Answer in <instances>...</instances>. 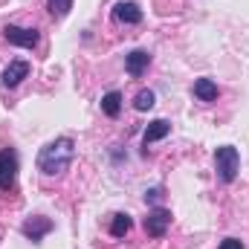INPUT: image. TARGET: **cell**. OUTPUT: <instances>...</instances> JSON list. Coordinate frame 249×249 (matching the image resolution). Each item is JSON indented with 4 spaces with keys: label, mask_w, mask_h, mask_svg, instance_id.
Masks as SVG:
<instances>
[{
    "label": "cell",
    "mask_w": 249,
    "mask_h": 249,
    "mask_svg": "<svg viewBox=\"0 0 249 249\" xmlns=\"http://www.w3.org/2000/svg\"><path fill=\"white\" fill-rule=\"evenodd\" d=\"M18 180V151L3 148L0 151V191H12Z\"/></svg>",
    "instance_id": "obj_3"
},
{
    "label": "cell",
    "mask_w": 249,
    "mask_h": 249,
    "mask_svg": "<svg viewBox=\"0 0 249 249\" xmlns=\"http://www.w3.org/2000/svg\"><path fill=\"white\" fill-rule=\"evenodd\" d=\"M72 160H75V142L70 136H58V139H53L50 145L41 148V154H38V171L44 177H61L64 171H70Z\"/></svg>",
    "instance_id": "obj_1"
},
{
    "label": "cell",
    "mask_w": 249,
    "mask_h": 249,
    "mask_svg": "<svg viewBox=\"0 0 249 249\" xmlns=\"http://www.w3.org/2000/svg\"><path fill=\"white\" fill-rule=\"evenodd\" d=\"M113 20H119V23H142V9H139L133 0H127V3H116V9H113Z\"/></svg>",
    "instance_id": "obj_9"
},
{
    "label": "cell",
    "mask_w": 249,
    "mask_h": 249,
    "mask_svg": "<svg viewBox=\"0 0 249 249\" xmlns=\"http://www.w3.org/2000/svg\"><path fill=\"white\" fill-rule=\"evenodd\" d=\"M148 64H151V55H148L145 50H133L130 55H124V70H127V75H133V78H139V75L148 70Z\"/></svg>",
    "instance_id": "obj_8"
},
{
    "label": "cell",
    "mask_w": 249,
    "mask_h": 249,
    "mask_svg": "<svg viewBox=\"0 0 249 249\" xmlns=\"http://www.w3.org/2000/svg\"><path fill=\"white\" fill-rule=\"evenodd\" d=\"M53 226H55V223H53L50 217L35 214V217H29V220L20 226V232H23L32 244H41V241H44V235H50V232H53Z\"/></svg>",
    "instance_id": "obj_6"
},
{
    "label": "cell",
    "mask_w": 249,
    "mask_h": 249,
    "mask_svg": "<svg viewBox=\"0 0 249 249\" xmlns=\"http://www.w3.org/2000/svg\"><path fill=\"white\" fill-rule=\"evenodd\" d=\"M160 200H162V188H148V191H145V203L160 206Z\"/></svg>",
    "instance_id": "obj_16"
},
{
    "label": "cell",
    "mask_w": 249,
    "mask_h": 249,
    "mask_svg": "<svg viewBox=\"0 0 249 249\" xmlns=\"http://www.w3.org/2000/svg\"><path fill=\"white\" fill-rule=\"evenodd\" d=\"M47 9L53 18H67L72 9V0H47Z\"/></svg>",
    "instance_id": "obj_15"
},
{
    "label": "cell",
    "mask_w": 249,
    "mask_h": 249,
    "mask_svg": "<svg viewBox=\"0 0 249 249\" xmlns=\"http://www.w3.org/2000/svg\"><path fill=\"white\" fill-rule=\"evenodd\" d=\"M3 38H6L9 44H15V47H23V50H35L38 41H41L38 29H26V26H15V23H9V26L3 29Z\"/></svg>",
    "instance_id": "obj_4"
},
{
    "label": "cell",
    "mask_w": 249,
    "mask_h": 249,
    "mask_svg": "<svg viewBox=\"0 0 249 249\" xmlns=\"http://www.w3.org/2000/svg\"><path fill=\"white\" fill-rule=\"evenodd\" d=\"M102 113L110 116V119H116L122 113V93L119 90H110V93L102 96Z\"/></svg>",
    "instance_id": "obj_11"
},
{
    "label": "cell",
    "mask_w": 249,
    "mask_h": 249,
    "mask_svg": "<svg viewBox=\"0 0 249 249\" xmlns=\"http://www.w3.org/2000/svg\"><path fill=\"white\" fill-rule=\"evenodd\" d=\"M194 96H197L200 102H214V99H217V84H214L212 78H197V81H194Z\"/></svg>",
    "instance_id": "obj_12"
},
{
    "label": "cell",
    "mask_w": 249,
    "mask_h": 249,
    "mask_svg": "<svg viewBox=\"0 0 249 249\" xmlns=\"http://www.w3.org/2000/svg\"><path fill=\"white\" fill-rule=\"evenodd\" d=\"M154 102H157V96H154L151 90H139V93H136V99H133V107H136L139 113H145V110H151V107H154Z\"/></svg>",
    "instance_id": "obj_14"
},
{
    "label": "cell",
    "mask_w": 249,
    "mask_h": 249,
    "mask_svg": "<svg viewBox=\"0 0 249 249\" xmlns=\"http://www.w3.org/2000/svg\"><path fill=\"white\" fill-rule=\"evenodd\" d=\"M130 229H133V220H130V214L119 212V214H113V217H110V235H113V238H124Z\"/></svg>",
    "instance_id": "obj_13"
},
{
    "label": "cell",
    "mask_w": 249,
    "mask_h": 249,
    "mask_svg": "<svg viewBox=\"0 0 249 249\" xmlns=\"http://www.w3.org/2000/svg\"><path fill=\"white\" fill-rule=\"evenodd\" d=\"M142 226H145L148 238H162V235L168 232V226H171V212L162 209V206H157V209L148 212V217H145Z\"/></svg>",
    "instance_id": "obj_5"
},
{
    "label": "cell",
    "mask_w": 249,
    "mask_h": 249,
    "mask_svg": "<svg viewBox=\"0 0 249 249\" xmlns=\"http://www.w3.org/2000/svg\"><path fill=\"white\" fill-rule=\"evenodd\" d=\"M220 249H247V247H244V244H241L238 238H226V241L220 244Z\"/></svg>",
    "instance_id": "obj_17"
},
{
    "label": "cell",
    "mask_w": 249,
    "mask_h": 249,
    "mask_svg": "<svg viewBox=\"0 0 249 249\" xmlns=\"http://www.w3.org/2000/svg\"><path fill=\"white\" fill-rule=\"evenodd\" d=\"M26 75H29V61H12L3 70L0 81H3V87H18Z\"/></svg>",
    "instance_id": "obj_7"
},
{
    "label": "cell",
    "mask_w": 249,
    "mask_h": 249,
    "mask_svg": "<svg viewBox=\"0 0 249 249\" xmlns=\"http://www.w3.org/2000/svg\"><path fill=\"white\" fill-rule=\"evenodd\" d=\"M168 133H171V122H168V119H154V122L145 127V133H142V142H145V148H148V145H154V142L165 139Z\"/></svg>",
    "instance_id": "obj_10"
},
{
    "label": "cell",
    "mask_w": 249,
    "mask_h": 249,
    "mask_svg": "<svg viewBox=\"0 0 249 249\" xmlns=\"http://www.w3.org/2000/svg\"><path fill=\"white\" fill-rule=\"evenodd\" d=\"M238 168H241V154L235 145H220L214 151V174L220 183H235L238 177Z\"/></svg>",
    "instance_id": "obj_2"
}]
</instances>
